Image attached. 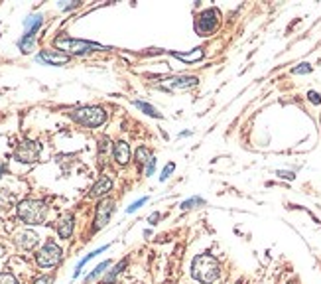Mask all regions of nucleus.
<instances>
[{
  "mask_svg": "<svg viewBox=\"0 0 321 284\" xmlns=\"http://www.w3.org/2000/svg\"><path fill=\"white\" fill-rule=\"evenodd\" d=\"M307 97H309V101H311L313 105H321L319 93H315V91H309V93H307Z\"/></svg>",
  "mask_w": 321,
  "mask_h": 284,
  "instance_id": "obj_28",
  "label": "nucleus"
},
{
  "mask_svg": "<svg viewBox=\"0 0 321 284\" xmlns=\"http://www.w3.org/2000/svg\"><path fill=\"white\" fill-rule=\"evenodd\" d=\"M42 22H44V18H42V14H36V16H30V18H26V20H24V28H26V36H32V38H36V32L40 30Z\"/></svg>",
  "mask_w": 321,
  "mask_h": 284,
  "instance_id": "obj_16",
  "label": "nucleus"
},
{
  "mask_svg": "<svg viewBox=\"0 0 321 284\" xmlns=\"http://www.w3.org/2000/svg\"><path fill=\"white\" fill-rule=\"evenodd\" d=\"M168 83L166 85H162V89H170V91H181V89H190L193 85H197V77H172V79H166Z\"/></svg>",
  "mask_w": 321,
  "mask_h": 284,
  "instance_id": "obj_12",
  "label": "nucleus"
},
{
  "mask_svg": "<svg viewBox=\"0 0 321 284\" xmlns=\"http://www.w3.org/2000/svg\"><path fill=\"white\" fill-rule=\"evenodd\" d=\"M193 205H205V199H201V197H191V199L181 203V210H191Z\"/></svg>",
  "mask_w": 321,
  "mask_h": 284,
  "instance_id": "obj_23",
  "label": "nucleus"
},
{
  "mask_svg": "<svg viewBox=\"0 0 321 284\" xmlns=\"http://www.w3.org/2000/svg\"><path fill=\"white\" fill-rule=\"evenodd\" d=\"M99 150H101V152H106V150H109V138H106V136L99 140Z\"/></svg>",
  "mask_w": 321,
  "mask_h": 284,
  "instance_id": "obj_29",
  "label": "nucleus"
},
{
  "mask_svg": "<svg viewBox=\"0 0 321 284\" xmlns=\"http://www.w3.org/2000/svg\"><path fill=\"white\" fill-rule=\"evenodd\" d=\"M126 265H128V261H126V259H124L122 263H118L117 267H115V269H113L111 272H109V276L104 278V284H113V280L117 278V274H120V272L124 270V267H126Z\"/></svg>",
  "mask_w": 321,
  "mask_h": 284,
  "instance_id": "obj_20",
  "label": "nucleus"
},
{
  "mask_svg": "<svg viewBox=\"0 0 321 284\" xmlns=\"http://www.w3.org/2000/svg\"><path fill=\"white\" fill-rule=\"evenodd\" d=\"M111 188H113V179L102 176V178L97 179L95 186L91 188V195H93V197H102V195H106L111 192Z\"/></svg>",
  "mask_w": 321,
  "mask_h": 284,
  "instance_id": "obj_15",
  "label": "nucleus"
},
{
  "mask_svg": "<svg viewBox=\"0 0 321 284\" xmlns=\"http://www.w3.org/2000/svg\"><path fill=\"white\" fill-rule=\"evenodd\" d=\"M134 105L138 107L140 111H144L146 115H150V117H156V119H162V115L154 109L152 105H148V103H144V101H134Z\"/></svg>",
  "mask_w": 321,
  "mask_h": 284,
  "instance_id": "obj_21",
  "label": "nucleus"
},
{
  "mask_svg": "<svg viewBox=\"0 0 321 284\" xmlns=\"http://www.w3.org/2000/svg\"><path fill=\"white\" fill-rule=\"evenodd\" d=\"M109 267H111V261H104V263H101V265H99V267H95V270H93V272H91V274H87V278H85V282H93V280H97V278H99V276H101L102 272H104V270L109 269Z\"/></svg>",
  "mask_w": 321,
  "mask_h": 284,
  "instance_id": "obj_19",
  "label": "nucleus"
},
{
  "mask_svg": "<svg viewBox=\"0 0 321 284\" xmlns=\"http://www.w3.org/2000/svg\"><path fill=\"white\" fill-rule=\"evenodd\" d=\"M106 249H109V247H106V245H104V247H101V249H97V251H93V253H89L87 256H83V259H81V261H79V263H77V269H75V272H73V276H75V278H77V276H79V274H81V269H83V267H85V265H87V263H89V261H91V259H95V256H97V254L104 253V251H106Z\"/></svg>",
  "mask_w": 321,
  "mask_h": 284,
  "instance_id": "obj_17",
  "label": "nucleus"
},
{
  "mask_svg": "<svg viewBox=\"0 0 321 284\" xmlns=\"http://www.w3.org/2000/svg\"><path fill=\"white\" fill-rule=\"evenodd\" d=\"M73 225H75V219L73 215H63L61 217V221L58 223V235L61 239H69L71 237V233H73Z\"/></svg>",
  "mask_w": 321,
  "mask_h": 284,
  "instance_id": "obj_14",
  "label": "nucleus"
},
{
  "mask_svg": "<svg viewBox=\"0 0 321 284\" xmlns=\"http://www.w3.org/2000/svg\"><path fill=\"white\" fill-rule=\"evenodd\" d=\"M148 201V197H140V199H138V201H134V203H132L130 208H128V210H126V213H134V211L138 210V208H142V205H144V203H146Z\"/></svg>",
  "mask_w": 321,
  "mask_h": 284,
  "instance_id": "obj_27",
  "label": "nucleus"
},
{
  "mask_svg": "<svg viewBox=\"0 0 321 284\" xmlns=\"http://www.w3.org/2000/svg\"><path fill=\"white\" fill-rule=\"evenodd\" d=\"M175 170V164H168L166 168H164V172H162V176H160V182H166V179L172 176V172Z\"/></svg>",
  "mask_w": 321,
  "mask_h": 284,
  "instance_id": "obj_26",
  "label": "nucleus"
},
{
  "mask_svg": "<svg viewBox=\"0 0 321 284\" xmlns=\"http://www.w3.org/2000/svg\"><path fill=\"white\" fill-rule=\"evenodd\" d=\"M158 217H160L158 213H156V215H152V217H150V223H154V221H158Z\"/></svg>",
  "mask_w": 321,
  "mask_h": 284,
  "instance_id": "obj_32",
  "label": "nucleus"
},
{
  "mask_svg": "<svg viewBox=\"0 0 321 284\" xmlns=\"http://www.w3.org/2000/svg\"><path fill=\"white\" fill-rule=\"evenodd\" d=\"M115 213V201L113 199H101L99 205H97V213H95V225H93V231H99L104 225L109 223L111 215Z\"/></svg>",
  "mask_w": 321,
  "mask_h": 284,
  "instance_id": "obj_8",
  "label": "nucleus"
},
{
  "mask_svg": "<svg viewBox=\"0 0 321 284\" xmlns=\"http://www.w3.org/2000/svg\"><path fill=\"white\" fill-rule=\"evenodd\" d=\"M0 284H20L16 280L14 274H10V272H0Z\"/></svg>",
  "mask_w": 321,
  "mask_h": 284,
  "instance_id": "obj_24",
  "label": "nucleus"
},
{
  "mask_svg": "<svg viewBox=\"0 0 321 284\" xmlns=\"http://www.w3.org/2000/svg\"><path fill=\"white\" fill-rule=\"evenodd\" d=\"M177 60L185 61V63H193V61L201 60L203 58V49L201 47H197V49H193L191 54H174Z\"/></svg>",
  "mask_w": 321,
  "mask_h": 284,
  "instance_id": "obj_18",
  "label": "nucleus"
},
{
  "mask_svg": "<svg viewBox=\"0 0 321 284\" xmlns=\"http://www.w3.org/2000/svg\"><path fill=\"white\" fill-rule=\"evenodd\" d=\"M49 282H51V278H49V276H40V278H38L34 284H49Z\"/></svg>",
  "mask_w": 321,
  "mask_h": 284,
  "instance_id": "obj_31",
  "label": "nucleus"
},
{
  "mask_svg": "<svg viewBox=\"0 0 321 284\" xmlns=\"http://www.w3.org/2000/svg\"><path fill=\"white\" fill-rule=\"evenodd\" d=\"M219 26V10L215 8H207L201 14L197 16L195 22V32L199 36H209L211 32H215V28Z\"/></svg>",
  "mask_w": 321,
  "mask_h": 284,
  "instance_id": "obj_7",
  "label": "nucleus"
},
{
  "mask_svg": "<svg viewBox=\"0 0 321 284\" xmlns=\"http://www.w3.org/2000/svg\"><path fill=\"white\" fill-rule=\"evenodd\" d=\"M113 154H115V160L120 166L128 164V160H130V146L124 140H118V142L113 144Z\"/></svg>",
  "mask_w": 321,
  "mask_h": 284,
  "instance_id": "obj_13",
  "label": "nucleus"
},
{
  "mask_svg": "<svg viewBox=\"0 0 321 284\" xmlns=\"http://www.w3.org/2000/svg\"><path fill=\"white\" fill-rule=\"evenodd\" d=\"M34 42H36V38H32V36H26V34H24V36H22V40L18 42V47H20L24 54H28L30 49L34 47Z\"/></svg>",
  "mask_w": 321,
  "mask_h": 284,
  "instance_id": "obj_22",
  "label": "nucleus"
},
{
  "mask_svg": "<svg viewBox=\"0 0 321 284\" xmlns=\"http://www.w3.org/2000/svg\"><path fill=\"white\" fill-rule=\"evenodd\" d=\"M136 162L144 168V174L146 176H152L154 174V170H156V158L152 156V152L144 146H140V148L136 150Z\"/></svg>",
  "mask_w": 321,
  "mask_h": 284,
  "instance_id": "obj_11",
  "label": "nucleus"
},
{
  "mask_svg": "<svg viewBox=\"0 0 321 284\" xmlns=\"http://www.w3.org/2000/svg\"><path fill=\"white\" fill-rule=\"evenodd\" d=\"M4 172H6V166H4V164H0V176H2Z\"/></svg>",
  "mask_w": 321,
  "mask_h": 284,
  "instance_id": "obj_33",
  "label": "nucleus"
},
{
  "mask_svg": "<svg viewBox=\"0 0 321 284\" xmlns=\"http://www.w3.org/2000/svg\"><path fill=\"white\" fill-rule=\"evenodd\" d=\"M16 211H18V217L28 225H42L47 215V208L40 199H24L18 203Z\"/></svg>",
  "mask_w": 321,
  "mask_h": 284,
  "instance_id": "obj_2",
  "label": "nucleus"
},
{
  "mask_svg": "<svg viewBox=\"0 0 321 284\" xmlns=\"http://www.w3.org/2000/svg\"><path fill=\"white\" fill-rule=\"evenodd\" d=\"M191 274L201 284H213L219 276V263L211 254H197L191 263Z\"/></svg>",
  "mask_w": 321,
  "mask_h": 284,
  "instance_id": "obj_1",
  "label": "nucleus"
},
{
  "mask_svg": "<svg viewBox=\"0 0 321 284\" xmlns=\"http://www.w3.org/2000/svg\"><path fill=\"white\" fill-rule=\"evenodd\" d=\"M59 261H61V249H59L54 241H47L44 247L36 253V263H38V267H42V269L56 267Z\"/></svg>",
  "mask_w": 321,
  "mask_h": 284,
  "instance_id": "obj_6",
  "label": "nucleus"
},
{
  "mask_svg": "<svg viewBox=\"0 0 321 284\" xmlns=\"http://www.w3.org/2000/svg\"><path fill=\"white\" fill-rule=\"evenodd\" d=\"M278 176H280V178H286V179H293V178H296L292 172H278Z\"/></svg>",
  "mask_w": 321,
  "mask_h": 284,
  "instance_id": "obj_30",
  "label": "nucleus"
},
{
  "mask_svg": "<svg viewBox=\"0 0 321 284\" xmlns=\"http://www.w3.org/2000/svg\"><path fill=\"white\" fill-rule=\"evenodd\" d=\"M288 284H298V282H293V280H292V282H288Z\"/></svg>",
  "mask_w": 321,
  "mask_h": 284,
  "instance_id": "obj_34",
  "label": "nucleus"
},
{
  "mask_svg": "<svg viewBox=\"0 0 321 284\" xmlns=\"http://www.w3.org/2000/svg\"><path fill=\"white\" fill-rule=\"evenodd\" d=\"M42 152V144L34 142V140H22L14 150V160L22 162V164H34L38 162Z\"/></svg>",
  "mask_w": 321,
  "mask_h": 284,
  "instance_id": "obj_5",
  "label": "nucleus"
},
{
  "mask_svg": "<svg viewBox=\"0 0 321 284\" xmlns=\"http://www.w3.org/2000/svg\"><path fill=\"white\" fill-rule=\"evenodd\" d=\"M54 44L58 47V51L73 54V56H83V54L95 51V49H104L99 44H91V42H85V40H75V38H69V36H59V38H56Z\"/></svg>",
  "mask_w": 321,
  "mask_h": 284,
  "instance_id": "obj_3",
  "label": "nucleus"
},
{
  "mask_svg": "<svg viewBox=\"0 0 321 284\" xmlns=\"http://www.w3.org/2000/svg\"><path fill=\"white\" fill-rule=\"evenodd\" d=\"M71 119L83 126H89V128H97L104 124L106 120V113L101 107H81V109H75L71 113Z\"/></svg>",
  "mask_w": 321,
  "mask_h": 284,
  "instance_id": "obj_4",
  "label": "nucleus"
},
{
  "mask_svg": "<svg viewBox=\"0 0 321 284\" xmlns=\"http://www.w3.org/2000/svg\"><path fill=\"white\" fill-rule=\"evenodd\" d=\"M36 60L45 63V65H63V63L69 61V56H67V54H61L58 49H45V51L36 56Z\"/></svg>",
  "mask_w": 321,
  "mask_h": 284,
  "instance_id": "obj_10",
  "label": "nucleus"
},
{
  "mask_svg": "<svg viewBox=\"0 0 321 284\" xmlns=\"http://www.w3.org/2000/svg\"><path fill=\"white\" fill-rule=\"evenodd\" d=\"M311 69H313V67H311V65H309V63H300V65H298V67H293V69H292V73H296V75L311 73Z\"/></svg>",
  "mask_w": 321,
  "mask_h": 284,
  "instance_id": "obj_25",
  "label": "nucleus"
},
{
  "mask_svg": "<svg viewBox=\"0 0 321 284\" xmlns=\"http://www.w3.org/2000/svg\"><path fill=\"white\" fill-rule=\"evenodd\" d=\"M38 233H34L32 229H24V231H18L14 235V243L18 249L22 251H32L36 245H38Z\"/></svg>",
  "mask_w": 321,
  "mask_h": 284,
  "instance_id": "obj_9",
  "label": "nucleus"
}]
</instances>
